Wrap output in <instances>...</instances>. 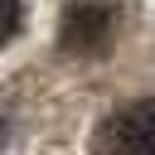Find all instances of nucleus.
<instances>
[{"instance_id": "nucleus-1", "label": "nucleus", "mask_w": 155, "mask_h": 155, "mask_svg": "<svg viewBox=\"0 0 155 155\" xmlns=\"http://www.w3.org/2000/svg\"><path fill=\"white\" fill-rule=\"evenodd\" d=\"M111 34H116V10L111 0H73L58 19V44L78 58H97L111 48Z\"/></svg>"}, {"instance_id": "nucleus-2", "label": "nucleus", "mask_w": 155, "mask_h": 155, "mask_svg": "<svg viewBox=\"0 0 155 155\" xmlns=\"http://www.w3.org/2000/svg\"><path fill=\"white\" fill-rule=\"evenodd\" d=\"M102 145L121 155H155V102H131L126 111H116L102 131Z\"/></svg>"}, {"instance_id": "nucleus-3", "label": "nucleus", "mask_w": 155, "mask_h": 155, "mask_svg": "<svg viewBox=\"0 0 155 155\" xmlns=\"http://www.w3.org/2000/svg\"><path fill=\"white\" fill-rule=\"evenodd\" d=\"M19 24H24V5L19 0H0V48L19 34Z\"/></svg>"}]
</instances>
